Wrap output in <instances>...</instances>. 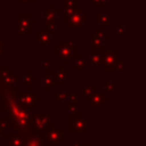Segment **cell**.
Instances as JSON below:
<instances>
[{
  "mask_svg": "<svg viewBox=\"0 0 146 146\" xmlns=\"http://www.w3.org/2000/svg\"><path fill=\"white\" fill-rule=\"evenodd\" d=\"M31 113L32 111L16 102L6 113V116L10 121L9 132L29 133L31 131Z\"/></svg>",
  "mask_w": 146,
  "mask_h": 146,
  "instance_id": "obj_1",
  "label": "cell"
},
{
  "mask_svg": "<svg viewBox=\"0 0 146 146\" xmlns=\"http://www.w3.org/2000/svg\"><path fill=\"white\" fill-rule=\"evenodd\" d=\"M52 55H56L57 59L63 62V66H67L70 62L74 60L79 56V47L74 44L72 40L60 39L52 46Z\"/></svg>",
  "mask_w": 146,
  "mask_h": 146,
  "instance_id": "obj_2",
  "label": "cell"
},
{
  "mask_svg": "<svg viewBox=\"0 0 146 146\" xmlns=\"http://www.w3.org/2000/svg\"><path fill=\"white\" fill-rule=\"evenodd\" d=\"M63 23L66 24L70 30H82L83 26L89 23V15L81 8L63 10Z\"/></svg>",
  "mask_w": 146,
  "mask_h": 146,
  "instance_id": "obj_3",
  "label": "cell"
},
{
  "mask_svg": "<svg viewBox=\"0 0 146 146\" xmlns=\"http://www.w3.org/2000/svg\"><path fill=\"white\" fill-rule=\"evenodd\" d=\"M67 132L68 133H88L89 117L84 116L83 112H72L67 115Z\"/></svg>",
  "mask_w": 146,
  "mask_h": 146,
  "instance_id": "obj_4",
  "label": "cell"
},
{
  "mask_svg": "<svg viewBox=\"0 0 146 146\" xmlns=\"http://www.w3.org/2000/svg\"><path fill=\"white\" fill-rule=\"evenodd\" d=\"M41 135L46 146H59L64 143V130L55 121L46 127Z\"/></svg>",
  "mask_w": 146,
  "mask_h": 146,
  "instance_id": "obj_5",
  "label": "cell"
},
{
  "mask_svg": "<svg viewBox=\"0 0 146 146\" xmlns=\"http://www.w3.org/2000/svg\"><path fill=\"white\" fill-rule=\"evenodd\" d=\"M52 112H32L31 113V131L41 133L42 130L52 122Z\"/></svg>",
  "mask_w": 146,
  "mask_h": 146,
  "instance_id": "obj_6",
  "label": "cell"
},
{
  "mask_svg": "<svg viewBox=\"0 0 146 146\" xmlns=\"http://www.w3.org/2000/svg\"><path fill=\"white\" fill-rule=\"evenodd\" d=\"M22 87L16 86L11 90L5 92L2 97L0 98V112L1 113H7V111L18 100V96L22 92Z\"/></svg>",
  "mask_w": 146,
  "mask_h": 146,
  "instance_id": "obj_7",
  "label": "cell"
},
{
  "mask_svg": "<svg viewBox=\"0 0 146 146\" xmlns=\"http://www.w3.org/2000/svg\"><path fill=\"white\" fill-rule=\"evenodd\" d=\"M42 13H43L42 29L46 30L47 32H49L51 35H56L58 33V30H57V24H58L57 14L54 10L49 9V8H43Z\"/></svg>",
  "mask_w": 146,
  "mask_h": 146,
  "instance_id": "obj_8",
  "label": "cell"
},
{
  "mask_svg": "<svg viewBox=\"0 0 146 146\" xmlns=\"http://www.w3.org/2000/svg\"><path fill=\"white\" fill-rule=\"evenodd\" d=\"M17 33L21 35H30L32 33V25L36 23V19L31 14H17Z\"/></svg>",
  "mask_w": 146,
  "mask_h": 146,
  "instance_id": "obj_9",
  "label": "cell"
},
{
  "mask_svg": "<svg viewBox=\"0 0 146 146\" xmlns=\"http://www.w3.org/2000/svg\"><path fill=\"white\" fill-rule=\"evenodd\" d=\"M121 51L119 49H111V50H104L102 54V58H100V66H103V68L105 71H114V65L115 63L121 59L120 58Z\"/></svg>",
  "mask_w": 146,
  "mask_h": 146,
  "instance_id": "obj_10",
  "label": "cell"
},
{
  "mask_svg": "<svg viewBox=\"0 0 146 146\" xmlns=\"http://www.w3.org/2000/svg\"><path fill=\"white\" fill-rule=\"evenodd\" d=\"M42 97L41 96H39L35 91H22L21 94H19V96H18V103H21L23 106H25L26 108H29V110H33V108H35L36 106H38V104L39 103H41L42 102Z\"/></svg>",
  "mask_w": 146,
  "mask_h": 146,
  "instance_id": "obj_11",
  "label": "cell"
},
{
  "mask_svg": "<svg viewBox=\"0 0 146 146\" xmlns=\"http://www.w3.org/2000/svg\"><path fill=\"white\" fill-rule=\"evenodd\" d=\"M21 79H22V76L18 75L16 71L11 70L8 73V75H6V78L0 81V84L2 87L3 94L7 92V91H9V90H11L14 87L18 86V82H21Z\"/></svg>",
  "mask_w": 146,
  "mask_h": 146,
  "instance_id": "obj_12",
  "label": "cell"
},
{
  "mask_svg": "<svg viewBox=\"0 0 146 146\" xmlns=\"http://www.w3.org/2000/svg\"><path fill=\"white\" fill-rule=\"evenodd\" d=\"M110 100H111V98L105 95V91H100V90H99V91L96 92L95 95L90 96L87 103H88V105H89L90 107H103V106H104L106 103H108Z\"/></svg>",
  "mask_w": 146,
  "mask_h": 146,
  "instance_id": "obj_13",
  "label": "cell"
},
{
  "mask_svg": "<svg viewBox=\"0 0 146 146\" xmlns=\"http://www.w3.org/2000/svg\"><path fill=\"white\" fill-rule=\"evenodd\" d=\"M36 42L39 43V46H41L42 50H46L52 43V35L46 30L39 29L36 31Z\"/></svg>",
  "mask_w": 146,
  "mask_h": 146,
  "instance_id": "obj_14",
  "label": "cell"
},
{
  "mask_svg": "<svg viewBox=\"0 0 146 146\" xmlns=\"http://www.w3.org/2000/svg\"><path fill=\"white\" fill-rule=\"evenodd\" d=\"M104 50L89 48V51H88V62H89V65L92 66L94 71H99V68H100V58H102V54H103Z\"/></svg>",
  "mask_w": 146,
  "mask_h": 146,
  "instance_id": "obj_15",
  "label": "cell"
},
{
  "mask_svg": "<svg viewBox=\"0 0 146 146\" xmlns=\"http://www.w3.org/2000/svg\"><path fill=\"white\" fill-rule=\"evenodd\" d=\"M52 76H54V87H62L64 86V82L68 78V72L67 70H64L63 65H58L56 71H52Z\"/></svg>",
  "mask_w": 146,
  "mask_h": 146,
  "instance_id": "obj_16",
  "label": "cell"
},
{
  "mask_svg": "<svg viewBox=\"0 0 146 146\" xmlns=\"http://www.w3.org/2000/svg\"><path fill=\"white\" fill-rule=\"evenodd\" d=\"M26 133L8 132L6 136V146H23Z\"/></svg>",
  "mask_w": 146,
  "mask_h": 146,
  "instance_id": "obj_17",
  "label": "cell"
},
{
  "mask_svg": "<svg viewBox=\"0 0 146 146\" xmlns=\"http://www.w3.org/2000/svg\"><path fill=\"white\" fill-rule=\"evenodd\" d=\"M23 146H46V145H44L41 133L29 132V133H26Z\"/></svg>",
  "mask_w": 146,
  "mask_h": 146,
  "instance_id": "obj_18",
  "label": "cell"
},
{
  "mask_svg": "<svg viewBox=\"0 0 146 146\" xmlns=\"http://www.w3.org/2000/svg\"><path fill=\"white\" fill-rule=\"evenodd\" d=\"M94 23L99 26V29L106 31L111 26V17L108 14L103 13V14H95L94 15Z\"/></svg>",
  "mask_w": 146,
  "mask_h": 146,
  "instance_id": "obj_19",
  "label": "cell"
},
{
  "mask_svg": "<svg viewBox=\"0 0 146 146\" xmlns=\"http://www.w3.org/2000/svg\"><path fill=\"white\" fill-rule=\"evenodd\" d=\"M54 71V70H52ZM52 71L46 74H42L41 78V90L43 92H51L54 88V76H52Z\"/></svg>",
  "mask_w": 146,
  "mask_h": 146,
  "instance_id": "obj_20",
  "label": "cell"
},
{
  "mask_svg": "<svg viewBox=\"0 0 146 146\" xmlns=\"http://www.w3.org/2000/svg\"><path fill=\"white\" fill-rule=\"evenodd\" d=\"M34 81H36V76L32 73L31 70H29L26 72V74L23 75L22 79H21V87L26 88V91H31L32 90V84H33Z\"/></svg>",
  "mask_w": 146,
  "mask_h": 146,
  "instance_id": "obj_21",
  "label": "cell"
},
{
  "mask_svg": "<svg viewBox=\"0 0 146 146\" xmlns=\"http://www.w3.org/2000/svg\"><path fill=\"white\" fill-rule=\"evenodd\" d=\"M88 44H89V48H91V49H99V50L105 49L104 41L94 34H90L88 36Z\"/></svg>",
  "mask_w": 146,
  "mask_h": 146,
  "instance_id": "obj_22",
  "label": "cell"
},
{
  "mask_svg": "<svg viewBox=\"0 0 146 146\" xmlns=\"http://www.w3.org/2000/svg\"><path fill=\"white\" fill-rule=\"evenodd\" d=\"M73 62H74V64H73V70H74L75 72H82V71L84 70V67L89 65L88 59H86L82 55H79Z\"/></svg>",
  "mask_w": 146,
  "mask_h": 146,
  "instance_id": "obj_23",
  "label": "cell"
},
{
  "mask_svg": "<svg viewBox=\"0 0 146 146\" xmlns=\"http://www.w3.org/2000/svg\"><path fill=\"white\" fill-rule=\"evenodd\" d=\"M99 91V87L98 86H86L84 88H83V94H84V96H83V102H88V99H89V97L90 96H92V95H95L96 92H98Z\"/></svg>",
  "mask_w": 146,
  "mask_h": 146,
  "instance_id": "obj_24",
  "label": "cell"
},
{
  "mask_svg": "<svg viewBox=\"0 0 146 146\" xmlns=\"http://www.w3.org/2000/svg\"><path fill=\"white\" fill-rule=\"evenodd\" d=\"M52 92V102L54 103H62V102H66L67 99V91H51Z\"/></svg>",
  "mask_w": 146,
  "mask_h": 146,
  "instance_id": "obj_25",
  "label": "cell"
},
{
  "mask_svg": "<svg viewBox=\"0 0 146 146\" xmlns=\"http://www.w3.org/2000/svg\"><path fill=\"white\" fill-rule=\"evenodd\" d=\"M52 71V60L48 59V60H42L41 62V73L46 74Z\"/></svg>",
  "mask_w": 146,
  "mask_h": 146,
  "instance_id": "obj_26",
  "label": "cell"
},
{
  "mask_svg": "<svg viewBox=\"0 0 146 146\" xmlns=\"http://www.w3.org/2000/svg\"><path fill=\"white\" fill-rule=\"evenodd\" d=\"M64 10H72L78 8V0H63Z\"/></svg>",
  "mask_w": 146,
  "mask_h": 146,
  "instance_id": "obj_27",
  "label": "cell"
},
{
  "mask_svg": "<svg viewBox=\"0 0 146 146\" xmlns=\"http://www.w3.org/2000/svg\"><path fill=\"white\" fill-rule=\"evenodd\" d=\"M94 35H96L97 38H99V39H102L103 41H105V40H108L110 38H111V35L110 34H107L104 30H102V29H96L95 31H94V33H92Z\"/></svg>",
  "mask_w": 146,
  "mask_h": 146,
  "instance_id": "obj_28",
  "label": "cell"
},
{
  "mask_svg": "<svg viewBox=\"0 0 146 146\" xmlns=\"http://www.w3.org/2000/svg\"><path fill=\"white\" fill-rule=\"evenodd\" d=\"M11 71V66L10 65H0V81L2 79L6 78V75H8V73Z\"/></svg>",
  "mask_w": 146,
  "mask_h": 146,
  "instance_id": "obj_29",
  "label": "cell"
},
{
  "mask_svg": "<svg viewBox=\"0 0 146 146\" xmlns=\"http://www.w3.org/2000/svg\"><path fill=\"white\" fill-rule=\"evenodd\" d=\"M0 125H1L7 132H9V130H10V121H9V119H8L7 116L0 117Z\"/></svg>",
  "mask_w": 146,
  "mask_h": 146,
  "instance_id": "obj_30",
  "label": "cell"
},
{
  "mask_svg": "<svg viewBox=\"0 0 146 146\" xmlns=\"http://www.w3.org/2000/svg\"><path fill=\"white\" fill-rule=\"evenodd\" d=\"M79 110V102H67V112H76Z\"/></svg>",
  "mask_w": 146,
  "mask_h": 146,
  "instance_id": "obj_31",
  "label": "cell"
},
{
  "mask_svg": "<svg viewBox=\"0 0 146 146\" xmlns=\"http://www.w3.org/2000/svg\"><path fill=\"white\" fill-rule=\"evenodd\" d=\"M6 48H7V42L0 35V64H1V56L6 55Z\"/></svg>",
  "mask_w": 146,
  "mask_h": 146,
  "instance_id": "obj_32",
  "label": "cell"
},
{
  "mask_svg": "<svg viewBox=\"0 0 146 146\" xmlns=\"http://www.w3.org/2000/svg\"><path fill=\"white\" fill-rule=\"evenodd\" d=\"M125 70V60L119 59L114 65V71H124Z\"/></svg>",
  "mask_w": 146,
  "mask_h": 146,
  "instance_id": "obj_33",
  "label": "cell"
},
{
  "mask_svg": "<svg viewBox=\"0 0 146 146\" xmlns=\"http://www.w3.org/2000/svg\"><path fill=\"white\" fill-rule=\"evenodd\" d=\"M115 89V83L114 82H111V81H105L104 82V91L107 92V91H114Z\"/></svg>",
  "mask_w": 146,
  "mask_h": 146,
  "instance_id": "obj_34",
  "label": "cell"
},
{
  "mask_svg": "<svg viewBox=\"0 0 146 146\" xmlns=\"http://www.w3.org/2000/svg\"><path fill=\"white\" fill-rule=\"evenodd\" d=\"M114 29H115V34H117V35H122L125 33V25L124 24H116L114 26Z\"/></svg>",
  "mask_w": 146,
  "mask_h": 146,
  "instance_id": "obj_35",
  "label": "cell"
},
{
  "mask_svg": "<svg viewBox=\"0 0 146 146\" xmlns=\"http://www.w3.org/2000/svg\"><path fill=\"white\" fill-rule=\"evenodd\" d=\"M89 2H92L95 8H103L107 0H89Z\"/></svg>",
  "mask_w": 146,
  "mask_h": 146,
  "instance_id": "obj_36",
  "label": "cell"
},
{
  "mask_svg": "<svg viewBox=\"0 0 146 146\" xmlns=\"http://www.w3.org/2000/svg\"><path fill=\"white\" fill-rule=\"evenodd\" d=\"M19 3H34L36 2V0H16Z\"/></svg>",
  "mask_w": 146,
  "mask_h": 146,
  "instance_id": "obj_37",
  "label": "cell"
},
{
  "mask_svg": "<svg viewBox=\"0 0 146 146\" xmlns=\"http://www.w3.org/2000/svg\"><path fill=\"white\" fill-rule=\"evenodd\" d=\"M73 146H86V143H75Z\"/></svg>",
  "mask_w": 146,
  "mask_h": 146,
  "instance_id": "obj_38",
  "label": "cell"
},
{
  "mask_svg": "<svg viewBox=\"0 0 146 146\" xmlns=\"http://www.w3.org/2000/svg\"><path fill=\"white\" fill-rule=\"evenodd\" d=\"M2 95H3V90H2V87H1V84H0V98L2 97Z\"/></svg>",
  "mask_w": 146,
  "mask_h": 146,
  "instance_id": "obj_39",
  "label": "cell"
},
{
  "mask_svg": "<svg viewBox=\"0 0 146 146\" xmlns=\"http://www.w3.org/2000/svg\"><path fill=\"white\" fill-rule=\"evenodd\" d=\"M86 146H95L92 143H86Z\"/></svg>",
  "mask_w": 146,
  "mask_h": 146,
  "instance_id": "obj_40",
  "label": "cell"
},
{
  "mask_svg": "<svg viewBox=\"0 0 146 146\" xmlns=\"http://www.w3.org/2000/svg\"><path fill=\"white\" fill-rule=\"evenodd\" d=\"M0 65H1V64H0Z\"/></svg>",
  "mask_w": 146,
  "mask_h": 146,
  "instance_id": "obj_41",
  "label": "cell"
}]
</instances>
